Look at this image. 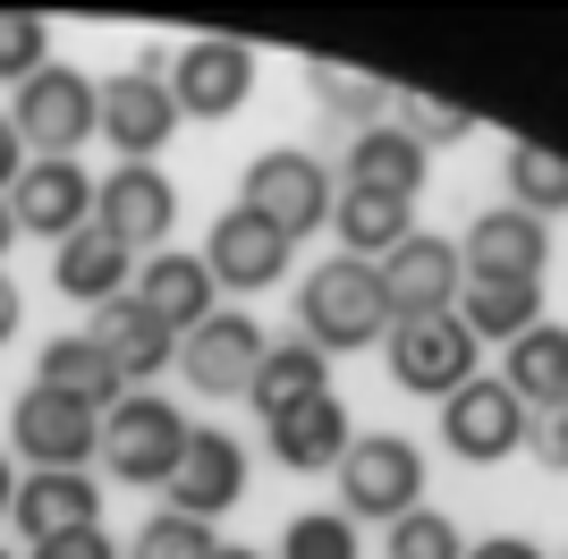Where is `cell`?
Here are the masks:
<instances>
[{"label": "cell", "instance_id": "obj_1", "mask_svg": "<svg viewBox=\"0 0 568 559\" xmlns=\"http://www.w3.org/2000/svg\"><path fill=\"white\" fill-rule=\"evenodd\" d=\"M297 339H314L323 356H356V348H382L390 339V297H382V272L374 263H314L306 288H297Z\"/></svg>", "mask_w": 568, "mask_h": 559}, {"label": "cell", "instance_id": "obj_2", "mask_svg": "<svg viewBox=\"0 0 568 559\" xmlns=\"http://www.w3.org/2000/svg\"><path fill=\"white\" fill-rule=\"evenodd\" d=\"M187 441H195L187 407H170V398H153V390H128L111 416H102V466H111V484H128V491H170Z\"/></svg>", "mask_w": 568, "mask_h": 559}, {"label": "cell", "instance_id": "obj_3", "mask_svg": "<svg viewBox=\"0 0 568 559\" xmlns=\"http://www.w3.org/2000/svg\"><path fill=\"white\" fill-rule=\"evenodd\" d=\"M332 162H314L306 144H263L255 162H246V179H237V204L255 212V221H272V230L297 246V237L332 230Z\"/></svg>", "mask_w": 568, "mask_h": 559}, {"label": "cell", "instance_id": "obj_4", "mask_svg": "<svg viewBox=\"0 0 568 559\" xmlns=\"http://www.w3.org/2000/svg\"><path fill=\"white\" fill-rule=\"evenodd\" d=\"M9 119H18V136H26L34 162H77L85 136L102 128V77H85L77 60H51V69H34L18 85Z\"/></svg>", "mask_w": 568, "mask_h": 559}, {"label": "cell", "instance_id": "obj_5", "mask_svg": "<svg viewBox=\"0 0 568 559\" xmlns=\"http://www.w3.org/2000/svg\"><path fill=\"white\" fill-rule=\"evenodd\" d=\"M102 144L119 162H162V144L179 136V102H170V51L144 43L119 77H102Z\"/></svg>", "mask_w": 568, "mask_h": 559}, {"label": "cell", "instance_id": "obj_6", "mask_svg": "<svg viewBox=\"0 0 568 559\" xmlns=\"http://www.w3.org/2000/svg\"><path fill=\"white\" fill-rule=\"evenodd\" d=\"M425 509V449L399 433H356L339 458V517L356 526H390V517Z\"/></svg>", "mask_w": 568, "mask_h": 559}, {"label": "cell", "instance_id": "obj_7", "mask_svg": "<svg viewBox=\"0 0 568 559\" xmlns=\"http://www.w3.org/2000/svg\"><path fill=\"white\" fill-rule=\"evenodd\" d=\"M475 356L484 348L467 339L458 314H407V323H390V339H382V373H390L407 398H433V407L475 382Z\"/></svg>", "mask_w": 568, "mask_h": 559}, {"label": "cell", "instance_id": "obj_8", "mask_svg": "<svg viewBox=\"0 0 568 559\" xmlns=\"http://www.w3.org/2000/svg\"><path fill=\"white\" fill-rule=\"evenodd\" d=\"M9 458H26V475H43V466H94L102 416L60 398V390H43V382H26L18 407H9Z\"/></svg>", "mask_w": 568, "mask_h": 559}, {"label": "cell", "instance_id": "obj_9", "mask_svg": "<svg viewBox=\"0 0 568 559\" xmlns=\"http://www.w3.org/2000/svg\"><path fill=\"white\" fill-rule=\"evenodd\" d=\"M263 323L255 314H237V305H221L204 331H187L179 339V382H187L204 407H221V398H246L255 390V365H263Z\"/></svg>", "mask_w": 568, "mask_h": 559}, {"label": "cell", "instance_id": "obj_10", "mask_svg": "<svg viewBox=\"0 0 568 559\" xmlns=\"http://www.w3.org/2000/svg\"><path fill=\"white\" fill-rule=\"evenodd\" d=\"M246 93H255V43L195 34V43L170 51V102H179V119H230V111H246Z\"/></svg>", "mask_w": 568, "mask_h": 559}, {"label": "cell", "instance_id": "obj_11", "mask_svg": "<svg viewBox=\"0 0 568 559\" xmlns=\"http://www.w3.org/2000/svg\"><path fill=\"white\" fill-rule=\"evenodd\" d=\"M94 230H111L128 255H162L179 230V186L162 179V162H119L111 179H94Z\"/></svg>", "mask_w": 568, "mask_h": 559}, {"label": "cell", "instance_id": "obj_12", "mask_svg": "<svg viewBox=\"0 0 568 559\" xmlns=\"http://www.w3.org/2000/svg\"><path fill=\"white\" fill-rule=\"evenodd\" d=\"M442 449L458 466H500L526 449V407L500 390V373H475L467 390L442 398Z\"/></svg>", "mask_w": 568, "mask_h": 559}, {"label": "cell", "instance_id": "obj_13", "mask_svg": "<svg viewBox=\"0 0 568 559\" xmlns=\"http://www.w3.org/2000/svg\"><path fill=\"white\" fill-rule=\"evenodd\" d=\"M458 272L467 280H544L551 272V230L518 204L475 212L467 237H458Z\"/></svg>", "mask_w": 568, "mask_h": 559}, {"label": "cell", "instance_id": "obj_14", "mask_svg": "<svg viewBox=\"0 0 568 559\" xmlns=\"http://www.w3.org/2000/svg\"><path fill=\"white\" fill-rule=\"evenodd\" d=\"M374 272H382V297H390V323H407V314H450L458 288H467L458 237H433V230H416L407 246H390Z\"/></svg>", "mask_w": 568, "mask_h": 559}, {"label": "cell", "instance_id": "obj_15", "mask_svg": "<svg viewBox=\"0 0 568 559\" xmlns=\"http://www.w3.org/2000/svg\"><path fill=\"white\" fill-rule=\"evenodd\" d=\"M204 272H213V288H230V297H263V288L288 272V237L272 230V221H255L246 204H230L213 230H204Z\"/></svg>", "mask_w": 568, "mask_h": 559}, {"label": "cell", "instance_id": "obj_16", "mask_svg": "<svg viewBox=\"0 0 568 559\" xmlns=\"http://www.w3.org/2000/svg\"><path fill=\"white\" fill-rule=\"evenodd\" d=\"M9 526L34 542H60L77 526H102V484L94 466H43V475H18V500H9Z\"/></svg>", "mask_w": 568, "mask_h": 559}, {"label": "cell", "instance_id": "obj_17", "mask_svg": "<svg viewBox=\"0 0 568 559\" xmlns=\"http://www.w3.org/2000/svg\"><path fill=\"white\" fill-rule=\"evenodd\" d=\"M9 221H18V237L69 246L77 230H94V179L77 162H26V179L9 186Z\"/></svg>", "mask_w": 568, "mask_h": 559}, {"label": "cell", "instance_id": "obj_18", "mask_svg": "<svg viewBox=\"0 0 568 559\" xmlns=\"http://www.w3.org/2000/svg\"><path fill=\"white\" fill-rule=\"evenodd\" d=\"M237 500H246V449L230 441V433H195L187 441V458H179V475H170V491H162V509H179V517H230Z\"/></svg>", "mask_w": 568, "mask_h": 559}, {"label": "cell", "instance_id": "obj_19", "mask_svg": "<svg viewBox=\"0 0 568 559\" xmlns=\"http://www.w3.org/2000/svg\"><path fill=\"white\" fill-rule=\"evenodd\" d=\"M85 339L102 348V365L128 382V390H144L153 373H179V331H162L153 314H144L136 297H111L94 305V323H85Z\"/></svg>", "mask_w": 568, "mask_h": 559}, {"label": "cell", "instance_id": "obj_20", "mask_svg": "<svg viewBox=\"0 0 568 559\" xmlns=\"http://www.w3.org/2000/svg\"><path fill=\"white\" fill-rule=\"evenodd\" d=\"M263 433H272V466H288V475H339V458H348V441H356L348 398H339V390H323V398H306V407L272 416Z\"/></svg>", "mask_w": 568, "mask_h": 559}, {"label": "cell", "instance_id": "obj_21", "mask_svg": "<svg viewBox=\"0 0 568 559\" xmlns=\"http://www.w3.org/2000/svg\"><path fill=\"white\" fill-rule=\"evenodd\" d=\"M213 297H221V288H213V272H204V255H179V246H162V255H144V263H136V305H144L162 331H179V339H187V331H204V323L221 314Z\"/></svg>", "mask_w": 568, "mask_h": 559}, {"label": "cell", "instance_id": "obj_22", "mask_svg": "<svg viewBox=\"0 0 568 559\" xmlns=\"http://www.w3.org/2000/svg\"><path fill=\"white\" fill-rule=\"evenodd\" d=\"M332 230H339V255L348 263H382L390 246L416 237V204H407V195H374V186H339Z\"/></svg>", "mask_w": 568, "mask_h": 559}, {"label": "cell", "instance_id": "obj_23", "mask_svg": "<svg viewBox=\"0 0 568 559\" xmlns=\"http://www.w3.org/2000/svg\"><path fill=\"white\" fill-rule=\"evenodd\" d=\"M34 382L60 390V398H77V407H94V416H111L119 398H128V382L102 365V348L85 339V331H51L43 348H34Z\"/></svg>", "mask_w": 568, "mask_h": 559}, {"label": "cell", "instance_id": "obj_24", "mask_svg": "<svg viewBox=\"0 0 568 559\" xmlns=\"http://www.w3.org/2000/svg\"><path fill=\"white\" fill-rule=\"evenodd\" d=\"M425 170H433V153L416 136H399L390 119L382 128H365V136H348V162H339V186H374V195H425Z\"/></svg>", "mask_w": 568, "mask_h": 559}, {"label": "cell", "instance_id": "obj_25", "mask_svg": "<svg viewBox=\"0 0 568 559\" xmlns=\"http://www.w3.org/2000/svg\"><path fill=\"white\" fill-rule=\"evenodd\" d=\"M500 390L518 398L526 416L535 407H560L568 398V323H535L500 348Z\"/></svg>", "mask_w": 568, "mask_h": 559}, {"label": "cell", "instance_id": "obj_26", "mask_svg": "<svg viewBox=\"0 0 568 559\" xmlns=\"http://www.w3.org/2000/svg\"><path fill=\"white\" fill-rule=\"evenodd\" d=\"M450 314L467 323L475 348H509L518 331L544 323V280H467Z\"/></svg>", "mask_w": 568, "mask_h": 559}, {"label": "cell", "instance_id": "obj_27", "mask_svg": "<svg viewBox=\"0 0 568 559\" xmlns=\"http://www.w3.org/2000/svg\"><path fill=\"white\" fill-rule=\"evenodd\" d=\"M128 272H136V255H128L111 230H77L69 246H51V288H60V297H77V305L128 297Z\"/></svg>", "mask_w": 568, "mask_h": 559}, {"label": "cell", "instance_id": "obj_28", "mask_svg": "<svg viewBox=\"0 0 568 559\" xmlns=\"http://www.w3.org/2000/svg\"><path fill=\"white\" fill-rule=\"evenodd\" d=\"M332 390V356L314 348V339H272L255 365V390H246V407H255L263 424L288 416V407H306V398Z\"/></svg>", "mask_w": 568, "mask_h": 559}, {"label": "cell", "instance_id": "obj_29", "mask_svg": "<svg viewBox=\"0 0 568 559\" xmlns=\"http://www.w3.org/2000/svg\"><path fill=\"white\" fill-rule=\"evenodd\" d=\"M306 85H314V102H323V119H348L356 136L382 128V119H390V93H399V85H382V77L332 69V60H306Z\"/></svg>", "mask_w": 568, "mask_h": 559}, {"label": "cell", "instance_id": "obj_30", "mask_svg": "<svg viewBox=\"0 0 568 559\" xmlns=\"http://www.w3.org/2000/svg\"><path fill=\"white\" fill-rule=\"evenodd\" d=\"M500 170H509V204H518V212H535V221H560V212H568V162H560V153H544V144L518 136Z\"/></svg>", "mask_w": 568, "mask_h": 559}, {"label": "cell", "instance_id": "obj_31", "mask_svg": "<svg viewBox=\"0 0 568 559\" xmlns=\"http://www.w3.org/2000/svg\"><path fill=\"white\" fill-rule=\"evenodd\" d=\"M221 535L204 526V517H179V509H153L136 526V542H128V559H213Z\"/></svg>", "mask_w": 568, "mask_h": 559}, {"label": "cell", "instance_id": "obj_32", "mask_svg": "<svg viewBox=\"0 0 568 559\" xmlns=\"http://www.w3.org/2000/svg\"><path fill=\"white\" fill-rule=\"evenodd\" d=\"M382 559H467V535H458V517H442V509H407V517H390Z\"/></svg>", "mask_w": 568, "mask_h": 559}, {"label": "cell", "instance_id": "obj_33", "mask_svg": "<svg viewBox=\"0 0 568 559\" xmlns=\"http://www.w3.org/2000/svg\"><path fill=\"white\" fill-rule=\"evenodd\" d=\"M34 69H51V18L0 9V85H26Z\"/></svg>", "mask_w": 568, "mask_h": 559}, {"label": "cell", "instance_id": "obj_34", "mask_svg": "<svg viewBox=\"0 0 568 559\" xmlns=\"http://www.w3.org/2000/svg\"><path fill=\"white\" fill-rule=\"evenodd\" d=\"M281 559H365V551H356V517H339V509H306V517H288Z\"/></svg>", "mask_w": 568, "mask_h": 559}, {"label": "cell", "instance_id": "obj_35", "mask_svg": "<svg viewBox=\"0 0 568 559\" xmlns=\"http://www.w3.org/2000/svg\"><path fill=\"white\" fill-rule=\"evenodd\" d=\"M390 128H399V136H416L433 153V144H458L467 136V111H458V102H433V93H390Z\"/></svg>", "mask_w": 568, "mask_h": 559}, {"label": "cell", "instance_id": "obj_36", "mask_svg": "<svg viewBox=\"0 0 568 559\" xmlns=\"http://www.w3.org/2000/svg\"><path fill=\"white\" fill-rule=\"evenodd\" d=\"M526 458L544 466V475H568V398L526 416Z\"/></svg>", "mask_w": 568, "mask_h": 559}, {"label": "cell", "instance_id": "obj_37", "mask_svg": "<svg viewBox=\"0 0 568 559\" xmlns=\"http://www.w3.org/2000/svg\"><path fill=\"white\" fill-rule=\"evenodd\" d=\"M26 559H119V542L102 535V526H77V535H60V542H34Z\"/></svg>", "mask_w": 568, "mask_h": 559}, {"label": "cell", "instance_id": "obj_38", "mask_svg": "<svg viewBox=\"0 0 568 559\" xmlns=\"http://www.w3.org/2000/svg\"><path fill=\"white\" fill-rule=\"evenodd\" d=\"M26 162H34V153H26V136H18V119L0 111V204H9V186L26 179Z\"/></svg>", "mask_w": 568, "mask_h": 559}, {"label": "cell", "instance_id": "obj_39", "mask_svg": "<svg viewBox=\"0 0 568 559\" xmlns=\"http://www.w3.org/2000/svg\"><path fill=\"white\" fill-rule=\"evenodd\" d=\"M467 559H544V551H535L526 535H484V542H475Z\"/></svg>", "mask_w": 568, "mask_h": 559}, {"label": "cell", "instance_id": "obj_40", "mask_svg": "<svg viewBox=\"0 0 568 559\" xmlns=\"http://www.w3.org/2000/svg\"><path fill=\"white\" fill-rule=\"evenodd\" d=\"M18 314H26V297H18V280L0 272V348H9V339H18Z\"/></svg>", "mask_w": 568, "mask_h": 559}, {"label": "cell", "instance_id": "obj_41", "mask_svg": "<svg viewBox=\"0 0 568 559\" xmlns=\"http://www.w3.org/2000/svg\"><path fill=\"white\" fill-rule=\"evenodd\" d=\"M9 500H18V458L0 449V517H9Z\"/></svg>", "mask_w": 568, "mask_h": 559}, {"label": "cell", "instance_id": "obj_42", "mask_svg": "<svg viewBox=\"0 0 568 559\" xmlns=\"http://www.w3.org/2000/svg\"><path fill=\"white\" fill-rule=\"evenodd\" d=\"M9 246H18V221H9V204H0V263H9Z\"/></svg>", "mask_w": 568, "mask_h": 559}, {"label": "cell", "instance_id": "obj_43", "mask_svg": "<svg viewBox=\"0 0 568 559\" xmlns=\"http://www.w3.org/2000/svg\"><path fill=\"white\" fill-rule=\"evenodd\" d=\"M213 559H263V551H246V542H221V551Z\"/></svg>", "mask_w": 568, "mask_h": 559}, {"label": "cell", "instance_id": "obj_44", "mask_svg": "<svg viewBox=\"0 0 568 559\" xmlns=\"http://www.w3.org/2000/svg\"><path fill=\"white\" fill-rule=\"evenodd\" d=\"M0 559H18V551H9V542H0Z\"/></svg>", "mask_w": 568, "mask_h": 559}]
</instances>
